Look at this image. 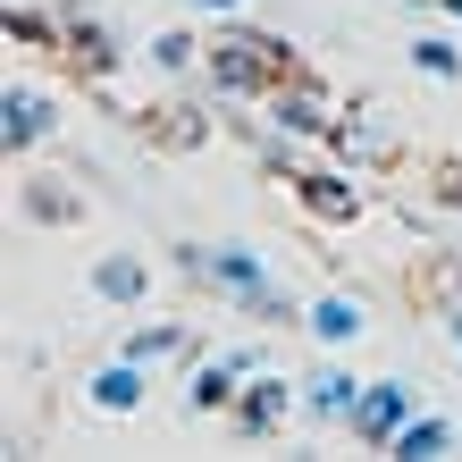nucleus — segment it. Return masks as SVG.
<instances>
[{"instance_id": "8", "label": "nucleus", "mask_w": 462, "mask_h": 462, "mask_svg": "<svg viewBox=\"0 0 462 462\" xmlns=\"http://www.w3.org/2000/svg\"><path fill=\"white\" fill-rule=\"evenodd\" d=\"M446 446H454V429H446V420H403V438H395V454H412V462L446 454Z\"/></svg>"}, {"instance_id": "6", "label": "nucleus", "mask_w": 462, "mask_h": 462, "mask_svg": "<svg viewBox=\"0 0 462 462\" xmlns=\"http://www.w3.org/2000/svg\"><path fill=\"white\" fill-rule=\"evenodd\" d=\"M236 370H253V362H210V370H194V412H219V403L236 395Z\"/></svg>"}, {"instance_id": "15", "label": "nucleus", "mask_w": 462, "mask_h": 462, "mask_svg": "<svg viewBox=\"0 0 462 462\" xmlns=\"http://www.w3.org/2000/svg\"><path fill=\"white\" fill-rule=\"evenodd\" d=\"M420 68L429 76H454V42H420Z\"/></svg>"}, {"instance_id": "10", "label": "nucleus", "mask_w": 462, "mask_h": 462, "mask_svg": "<svg viewBox=\"0 0 462 462\" xmlns=\"http://www.w3.org/2000/svg\"><path fill=\"white\" fill-rule=\"evenodd\" d=\"M311 403H319V412H353V403H362V387H353V378H311Z\"/></svg>"}, {"instance_id": "5", "label": "nucleus", "mask_w": 462, "mask_h": 462, "mask_svg": "<svg viewBox=\"0 0 462 462\" xmlns=\"http://www.w3.org/2000/svg\"><path fill=\"white\" fill-rule=\"evenodd\" d=\"M278 118H286L294 134H328V101H319V93H303V85H294V93H278Z\"/></svg>"}, {"instance_id": "7", "label": "nucleus", "mask_w": 462, "mask_h": 462, "mask_svg": "<svg viewBox=\"0 0 462 462\" xmlns=\"http://www.w3.org/2000/svg\"><path fill=\"white\" fill-rule=\"evenodd\" d=\"M311 328L328 337V345H345V337H362V303H345V294H328V303L311 311Z\"/></svg>"}, {"instance_id": "11", "label": "nucleus", "mask_w": 462, "mask_h": 462, "mask_svg": "<svg viewBox=\"0 0 462 462\" xmlns=\"http://www.w3.org/2000/svg\"><path fill=\"white\" fill-rule=\"evenodd\" d=\"M101 294H110V303H134V294H143V269H134V261H110V269H101Z\"/></svg>"}, {"instance_id": "1", "label": "nucleus", "mask_w": 462, "mask_h": 462, "mask_svg": "<svg viewBox=\"0 0 462 462\" xmlns=\"http://www.w3.org/2000/svg\"><path fill=\"white\" fill-rule=\"evenodd\" d=\"M210 68H219L227 93H261L269 76H278V42H253V34H227L219 51H210Z\"/></svg>"}, {"instance_id": "3", "label": "nucleus", "mask_w": 462, "mask_h": 462, "mask_svg": "<svg viewBox=\"0 0 462 462\" xmlns=\"http://www.w3.org/2000/svg\"><path fill=\"white\" fill-rule=\"evenodd\" d=\"M42 126H51V110H42V93H9V101H0V134H9V152H25V143H42Z\"/></svg>"}, {"instance_id": "4", "label": "nucleus", "mask_w": 462, "mask_h": 462, "mask_svg": "<svg viewBox=\"0 0 462 462\" xmlns=\"http://www.w3.org/2000/svg\"><path fill=\"white\" fill-rule=\"evenodd\" d=\"M134 395H143V378H134V353H126L118 370H101V378H93V403H101V412H134Z\"/></svg>"}, {"instance_id": "9", "label": "nucleus", "mask_w": 462, "mask_h": 462, "mask_svg": "<svg viewBox=\"0 0 462 462\" xmlns=\"http://www.w3.org/2000/svg\"><path fill=\"white\" fill-rule=\"evenodd\" d=\"M303 202L319 210V219H353V194H345L337 177H303Z\"/></svg>"}, {"instance_id": "18", "label": "nucleus", "mask_w": 462, "mask_h": 462, "mask_svg": "<svg viewBox=\"0 0 462 462\" xmlns=\"http://www.w3.org/2000/svg\"><path fill=\"white\" fill-rule=\"evenodd\" d=\"M446 9H454V17H462V0H446Z\"/></svg>"}, {"instance_id": "12", "label": "nucleus", "mask_w": 462, "mask_h": 462, "mask_svg": "<svg viewBox=\"0 0 462 462\" xmlns=\"http://www.w3.org/2000/svg\"><path fill=\"white\" fill-rule=\"evenodd\" d=\"M278 420H286V387H261L244 403V429H278Z\"/></svg>"}, {"instance_id": "16", "label": "nucleus", "mask_w": 462, "mask_h": 462, "mask_svg": "<svg viewBox=\"0 0 462 462\" xmlns=\"http://www.w3.org/2000/svg\"><path fill=\"white\" fill-rule=\"evenodd\" d=\"M454 337H462V286H454Z\"/></svg>"}, {"instance_id": "2", "label": "nucleus", "mask_w": 462, "mask_h": 462, "mask_svg": "<svg viewBox=\"0 0 462 462\" xmlns=\"http://www.w3.org/2000/svg\"><path fill=\"white\" fill-rule=\"evenodd\" d=\"M403 420H412V395L403 387H370L362 403H353V438H370V446H395Z\"/></svg>"}, {"instance_id": "14", "label": "nucleus", "mask_w": 462, "mask_h": 462, "mask_svg": "<svg viewBox=\"0 0 462 462\" xmlns=\"http://www.w3.org/2000/svg\"><path fill=\"white\" fill-rule=\"evenodd\" d=\"M126 353H134V362H160V353H177V328H143Z\"/></svg>"}, {"instance_id": "17", "label": "nucleus", "mask_w": 462, "mask_h": 462, "mask_svg": "<svg viewBox=\"0 0 462 462\" xmlns=\"http://www.w3.org/2000/svg\"><path fill=\"white\" fill-rule=\"evenodd\" d=\"M202 9H236V0H202Z\"/></svg>"}, {"instance_id": "13", "label": "nucleus", "mask_w": 462, "mask_h": 462, "mask_svg": "<svg viewBox=\"0 0 462 462\" xmlns=\"http://www.w3.org/2000/svg\"><path fill=\"white\" fill-rule=\"evenodd\" d=\"M219 278H227L236 294H261V261H253V253H219Z\"/></svg>"}]
</instances>
